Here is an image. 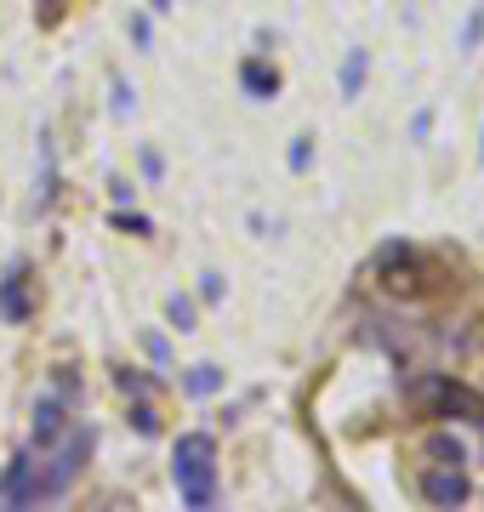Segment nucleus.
<instances>
[{
    "label": "nucleus",
    "instance_id": "nucleus-14",
    "mask_svg": "<svg viewBox=\"0 0 484 512\" xmlns=\"http://www.w3.org/2000/svg\"><path fill=\"white\" fill-rule=\"evenodd\" d=\"M131 421H137V433H143V439H154V433H160V416H154V404H137V410H131Z\"/></svg>",
    "mask_w": 484,
    "mask_h": 512
},
{
    "label": "nucleus",
    "instance_id": "nucleus-19",
    "mask_svg": "<svg viewBox=\"0 0 484 512\" xmlns=\"http://www.w3.org/2000/svg\"><path fill=\"white\" fill-rule=\"evenodd\" d=\"M114 228H126V234H149V217H126V211H120V217H114Z\"/></svg>",
    "mask_w": 484,
    "mask_h": 512
},
{
    "label": "nucleus",
    "instance_id": "nucleus-18",
    "mask_svg": "<svg viewBox=\"0 0 484 512\" xmlns=\"http://www.w3.org/2000/svg\"><path fill=\"white\" fill-rule=\"evenodd\" d=\"M200 296L205 302H217V296H223V274H200Z\"/></svg>",
    "mask_w": 484,
    "mask_h": 512
},
{
    "label": "nucleus",
    "instance_id": "nucleus-5",
    "mask_svg": "<svg viewBox=\"0 0 484 512\" xmlns=\"http://www.w3.org/2000/svg\"><path fill=\"white\" fill-rule=\"evenodd\" d=\"M376 274H382V285H388V291L416 296V291H428L433 279H439V268H433L422 251H410V245H388V251L376 256Z\"/></svg>",
    "mask_w": 484,
    "mask_h": 512
},
{
    "label": "nucleus",
    "instance_id": "nucleus-2",
    "mask_svg": "<svg viewBox=\"0 0 484 512\" xmlns=\"http://www.w3.org/2000/svg\"><path fill=\"white\" fill-rule=\"evenodd\" d=\"M171 478H177V495L183 507L205 512L217 501V439L211 433H183L177 450H171Z\"/></svg>",
    "mask_w": 484,
    "mask_h": 512
},
{
    "label": "nucleus",
    "instance_id": "nucleus-16",
    "mask_svg": "<svg viewBox=\"0 0 484 512\" xmlns=\"http://www.w3.org/2000/svg\"><path fill=\"white\" fill-rule=\"evenodd\" d=\"M114 114H120V120L131 114V86L120 80V74H114Z\"/></svg>",
    "mask_w": 484,
    "mask_h": 512
},
{
    "label": "nucleus",
    "instance_id": "nucleus-21",
    "mask_svg": "<svg viewBox=\"0 0 484 512\" xmlns=\"http://www.w3.org/2000/svg\"><path fill=\"white\" fill-rule=\"evenodd\" d=\"M149 6H154V12H171V0H149Z\"/></svg>",
    "mask_w": 484,
    "mask_h": 512
},
{
    "label": "nucleus",
    "instance_id": "nucleus-13",
    "mask_svg": "<svg viewBox=\"0 0 484 512\" xmlns=\"http://www.w3.org/2000/svg\"><path fill=\"white\" fill-rule=\"evenodd\" d=\"M484 40V6H473V18H467V29H462V52H473Z\"/></svg>",
    "mask_w": 484,
    "mask_h": 512
},
{
    "label": "nucleus",
    "instance_id": "nucleus-3",
    "mask_svg": "<svg viewBox=\"0 0 484 512\" xmlns=\"http://www.w3.org/2000/svg\"><path fill=\"white\" fill-rule=\"evenodd\" d=\"M410 399L422 404V410H433V416L484 427V393H473L467 382H450V376H422V382H410Z\"/></svg>",
    "mask_w": 484,
    "mask_h": 512
},
{
    "label": "nucleus",
    "instance_id": "nucleus-1",
    "mask_svg": "<svg viewBox=\"0 0 484 512\" xmlns=\"http://www.w3.org/2000/svg\"><path fill=\"white\" fill-rule=\"evenodd\" d=\"M86 456H92V427H69L57 444H40V456L35 450L12 456L0 473V507H40V501L69 495Z\"/></svg>",
    "mask_w": 484,
    "mask_h": 512
},
{
    "label": "nucleus",
    "instance_id": "nucleus-11",
    "mask_svg": "<svg viewBox=\"0 0 484 512\" xmlns=\"http://www.w3.org/2000/svg\"><path fill=\"white\" fill-rule=\"evenodd\" d=\"M183 387L194 393V399H205V393H217V387H223V370H217V365H194L183 376Z\"/></svg>",
    "mask_w": 484,
    "mask_h": 512
},
{
    "label": "nucleus",
    "instance_id": "nucleus-17",
    "mask_svg": "<svg viewBox=\"0 0 484 512\" xmlns=\"http://www.w3.org/2000/svg\"><path fill=\"white\" fill-rule=\"evenodd\" d=\"M114 382H120V393H149V376H131V370H120Z\"/></svg>",
    "mask_w": 484,
    "mask_h": 512
},
{
    "label": "nucleus",
    "instance_id": "nucleus-6",
    "mask_svg": "<svg viewBox=\"0 0 484 512\" xmlns=\"http://www.w3.org/2000/svg\"><path fill=\"white\" fill-rule=\"evenodd\" d=\"M29 313H35V296H29V262H12V268L0 274V319H6V325H29Z\"/></svg>",
    "mask_w": 484,
    "mask_h": 512
},
{
    "label": "nucleus",
    "instance_id": "nucleus-15",
    "mask_svg": "<svg viewBox=\"0 0 484 512\" xmlns=\"http://www.w3.org/2000/svg\"><path fill=\"white\" fill-rule=\"evenodd\" d=\"M285 160H291V171H308V160H314V137H297Z\"/></svg>",
    "mask_w": 484,
    "mask_h": 512
},
{
    "label": "nucleus",
    "instance_id": "nucleus-10",
    "mask_svg": "<svg viewBox=\"0 0 484 512\" xmlns=\"http://www.w3.org/2000/svg\"><path fill=\"white\" fill-rule=\"evenodd\" d=\"M57 194V160H52V137L40 131V188H35V205H52Z\"/></svg>",
    "mask_w": 484,
    "mask_h": 512
},
{
    "label": "nucleus",
    "instance_id": "nucleus-4",
    "mask_svg": "<svg viewBox=\"0 0 484 512\" xmlns=\"http://www.w3.org/2000/svg\"><path fill=\"white\" fill-rule=\"evenodd\" d=\"M75 399H80V382H75V370H57V387L46 393V399L35 404V427H29V439H35V450L40 444H57L69 427H75Z\"/></svg>",
    "mask_w": 484,
    "mask_h": 512
},
{
    "label": "nucleus",
    "instance_id": "nucleus-12",
    "mask_svg": "<svg viewBox=\"0 0 484 512\" xmlns=\"http://www.w3.org/2000/svg\"><path fill=\"white\" fill-rule=\"evenodd\" d=\"M166 313H171V325L177 330H194V302H188V296H171Z\"/></svg>",
    "mask_w": 484,
    "mask_h": 512
},
{
    "label": "nucleus",
    "instance_id": "nucleus-9",
    "mask_svg": "<svg viewBox=\"0 0 484 512\" xmlns=\"http://www.w3.org/2000/svg\"><path fill=\"white\" fill-rule=\"evenodd\" d=\"M365 74H371V52H348V57H342V97H348V103L359 97Z\"/></svg>",
    "mask_w": 484,
    "mask_h": 512
},
{
    "label": "nucleus",
    "instance_id": "nucleus-8",
    "mask_svg": "<svg viewBox=\"0 0 484 512\" xmlns=\"http://www.w3.org/2000/svg\"><path fill=\"white\" fill-rule=\"evenodd\" d=\"M240 86H245L251 97H274V92H280V74L251 57V63H240Z\"/></svg>",
    "mask_w": 484,
    "mask_h": 512
},
{
    "label": "nucleus",
    "instance_id": "nucleus-20",
    "mask_svg": "<svg viewBox=\"0 0 484 512\" xmlns=\"http://www.w3.org/2000/svg\"><path fill=\"white\" fill-rule=\"evenodd\" d=\"M149 353H154V365H166L171 348H166V336H149Z\"/></svg>",
    "mask_w": 484,
    "mask_h": 512
},
{
    "label": "nucleus",
    "instance_id": "nucleus-7",
    "mask_svg": "<svg viewBox=\"0 0 484 512\" xmlns=\"http://www.w3.org/2000/svg\"><path fill=\"white\" fill-rule=\"evenodd\" d=\"M467 495H473V484H467L462 461H445V467L422 473V501H433V507H462Z\"/></svg>",
    "mask_w": 484,
    "mask_h": 512
}]
</instances>
